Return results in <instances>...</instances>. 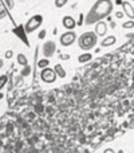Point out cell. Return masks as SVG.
Returning a JSON list of instances; mask_svg holds the SVG:
<instances>
[{"instance_id":"obj_1","label":"cell","mask_w":134,"mask_h":153,"mask_svg":"<svg viewBox=\"0 0 134 153\" xmlns=\"http://www.w3.org/2000/svg\"><path fill=\"white\" fill-rule=\"evenodd\" d=\"M114 4L111 0H97L87 12L86 18H84V23L86 26H91V24H97L98 22L103 20L105 18L111 15L113 12Z\"/></svg>"},{"instance_id":"obj_2","label":"cell","mask_w":134,"mask_h":153,"mask_svg":"<svg viewBox=\"0 0 134 153\" xmlns=\"http://www.w3.org/2000/svg\"><path fill=\"white\" fill-rule=\"evenodd\" d=\"M78 42V46L81 50L83 51H90L97 46L98 43V36L94 31H87V32H83L81 36L76 39Z\"/></svg>"},{"instance_id":"obj_3","label":"cell","mask_w":134,"mask_h":153,"mask_svg":"<svg viewBox=\"0 0 134 153\" xmlns=\"http://www.w3.org/2000/svg\"><path fill=\"white\" fill-rule=\"evenodd\" d=\"M42 23H43V16L34 15L32 18H30L28 20H27L26 26H24V31H26L27 34H31V32L36 31V30L42 26Z\"/></svg>"},{"instance_id":"obj_4","label":"cell","mask_w":134,"mask_h":153,"mask_svg":"<svg viewBox=\"0 0 134 153\" xmlns=\"http://www.w3.org/2000/svg\"><path fill=\"white\" fill-rule=\"evenodd\" d=\"M58 75H56L55 70L51 69V67H46V69H42L40 71V79L46 83H54L56 81Z\"/></svg>"},{"instance_id":"obj_5","label":"cell","mask_w":134,"mask_h":153,"mask_svg":"<svg viewBox=\"0 0 134 153\" xmlns=\"http://www.w3.org/2000/svg\"><path fill=\"white\" fill-rule=\"evenodd\" d=\"M76 39H78V38H76V34L74 31H66L64 34L61 35L59 42H61V45L63 46V47H68V46L74 45Z\"/></svg>"},{"instance_id":"obj_6","label":"cell","mask_w":134,"mask_h":153,"mask_svg":"<svg viewBox=\"0 0 134 153\" xmlns=\"http://www.w3.org/2000/svg\"><path fill=\"white\" fill-rule=\"evenodd\" d=\"M42 53L44 58H51L54 56V54L56 53V43L54 40H47V42L43 43V47H42Z\"/></svg>"},{"instance_id":"obj_7","label":"cell","mask_w":134,"mask_h":153,"mask_svg":"<svg viewBox=\"0 0 134 153\" xmlns=\"http://www.w3.org/2000/svg\"><path fill=\"white\" fill-rule=\"evenodd\" d=\"M62 24H63V27L66 30L73 31V30L75 28V26H76V22H75V19H74L73 16L66 15V16H63V19H62Z\"/></svg>"},{"instance_id":"obj_8","label":"cell","mask_w":134,"mask_h":153,"mask_svg":"<svg viewBox=\"0 0 134 153\" xmlns=\"http://www.w3.org/2000/svg\"><path fill=\"white\" fill-rule=\"evenodd\" d=\"M94 32L97 34V36H105L106 32H107V24L105 20H101L95 24V30Z\"/></svg>"},{"instance_id":"obj_9","label":"cell","mask_w":134,"mask_h":153,"mask_svg":"<svg viewBox=\"0 0 134 153\" xmlns=\"http://www.w3.org/2000/svg\"><path fill=\"white\" fill-rule=\"evenodd\" d=\"M122 11H124V13L130 20L134 19V7L130 1H124V4H122Z\"/></svg>"},{"instance_id":"obj_10","label":"cell","mask_w":134,"mask_h":153,"mask_svg":"<svg viewBox=\"0 0 134 153\" xmlns=\"http://www.w3.org/2000/svg\"><path fill=\"white\" fill-rule=\"evenodd\" d=\"M115 43H117V38L114 35H107V36H105L101 40V46L102 47H110V46L115 45Z\"/></svg>"},{"instance_id":"obj_11","label":"cell","mask_w":134,"mask_h":153,"mask_svg":"<svg viewBox=\"0 0 134 153\" xmlns=\"http://www.w3.org/2000/svg\"><path fill=\"white\" fill-rule=\"evenodd\" d=\"M93 59V54L91 53H83V54H81V55L78 56V62L79 63H86V62H90Z\"/></svg>"},{"instance_id":"obj_12","label":"cell","mask_w":134,"mask_h":153,"mask_svg":"<svg viewBox=\"0 0 134 153\" xmlns=\"http://www.w3.org/2000/svg\"><path fill=\"white\" fill-rule=\"evenodd\" d=\"M54 70H55V73H56V75L59 76V78H64V76H66V70L63 69V66H62V65H55V66H54Z\"/></svg>"},{"instance_id":"obj_13","label":"cell","mask_w":134,"mask_h":153,"mask_svg":"<svg viewBox=\"0 0 134 153\" xmlns=\"http://www.w3.org/2000/svg\"><path fill=\"white\" fill-rule=\"evenodd\" d=\"M16 59H18V63L20 65V66H27L28 65V59H27V56L24 55V54H18V56H16Z\"/></svg>"},{"instance_id":"obj_14","label":"cell","mask_w":134,"mask_h":153,"mask_svg":"<svg viewBox=\"0 0 134 153\" xmlns=\"http://www.w3.org/2000/svg\"><path fill=\"white\" fill-rule=\"evenodd\" d=\"M7 15H8V10H7V7L4 5L3 0H0V20H1V19H4Z\"/></svg>"},{"instance_id":"obj_15","label":"cell","mask_w":134,"mask_h":153,"mask_svg":"<svg viewBox=\"0 0 134 153\" xmlns=\"http://www.w3.org/2000/svg\"><path fill=\"white\" fill-rule=\"evenodd\" d=\"M122 27H124L125 30H132L134 28V20H126L122 23Z\"/></svg>"},{"instance_id":"obj_16","label":"cell","mask_w":134,"mask_h":153,"mask_svg":"<svg viewBox=\"0 0 134 153\" xmlns=\"http://www.w3.org/2000/svg\"><path fill=\"white\" fill-rule=\"evenodd\" d=\"M68 3V0H54V4H55L56 8H63Z\"/></svg>"},{"instance_id":"obj_17","label":"cell","mask_w":134,"mask_h":153,"mask_svg":"<svg viewBox=\"0 0 134 153\" xmlns=\"http://www.w3.org/2000/svg\"><path fill=\"white\" fill-rule=\"evenodd\" d=\"M48 65H50V61H48L47 58H44V59H40L38 66H39L40 69H46V67H48Z\"/></svg>"},{"instance_id":"obj_18","label":"cell","mask_w":134,"mask_h":153,"mask_svg":"<svg viewBox=\"0 0 134 153\" xmlns=\"http://www.w3.org/2000/svg\"><path fill=\"white\" fill-rule=\"evenodd\" d=\"M3 3H4V5L7 7V10H12V8L15 7V1H13V0H3Z\"/></svg>"},{"instance_id":"obj_19","label":"cell","mask_w":134,"mask_h":153,"mask_svg":"<svg viewBox=\"0 0 134 153\" xmlns=\"http://www.w3.org/2000/svg\"><path fill=\"white\" fill-rule=\"evenodd\" d=\"M7 81H8V76L7 75H0V90L7 85Z\"/></svg>"},{"instance_id":"obj_20","label":"cell","mask_w":134,"mask_h":153,"mask_svg":"<svg viewBox=\"0 0 134 153\" xmlns=\"http://www.w3.org/2000/svg\"><path fill=\"white\" fill-rule=\"evenodd\" d=\"M30 71H31V67H30L28 65H27V66H24V69L21 70V75H24V76L28 75V74H30Z\"/></svg>"},{"instance_id":"obj_21","label":"cell","mask_w":134,"mask_h":153,"mask_svg":"<svg viewBox=\"0 0 134 153\" xmlns=\"http://www.w3.org/2000/svg\"><path fill=\"white\" fill-rule=\"evenodd\" d=\"M46 35H47V32H46V30H42V31L39 32V35H38V38H39V39L42 40V39H44V38H46Z\"/></svg>"},{"instance_id":"obj_22","label":"cell","mask_w":134,"mask_h":153,"mask_svg":"<svg viewBox=\"0 0 134 153\" xmlns=\"http://www.w3.org/2000/svg\"><path fill=\"white\" fill-rule=\"evenodd\" d=\"M124 15H125L124 11H117V12H115V18L117 19H122V18H124Z\"/></svg>"},{"instance_id":"obj_23","label":"cell","mask_w":134,"mask_h":153,"mask_svg":"<svg viewBox=\"0 0 134 153\" xmlns=\"http://www.w3.org/2000/svg\"><path fill=\"white\" fill-rule=\"evenodd\" d=\"M12 55H13V53L11 50L5 51V58H7V59H11V58H12Z\"/></svg>"},{"instance_id":"obj_24","label":"cell","mask_w":134,"mask_h":153,"mask_svg":"<svg viewBox=\"0 0 134 153\" xmlns=\"http://www.w3.org/2000/svg\"><path fill=\"white\" fill-rule=\"evenodd\" d=\"M83 23H84V19H83V15L81 13V15H79V22L76 24H78V26H81V24H83Z\"/></svg>"},{"instance_id":"obj_25","label":"cell","mask_w":134,"mask_h":153,"mask_svg":"<svg viewBox=\"0 0 134 153\" xmlns=\"http://www.w3.org/2000/svg\"><path fill=\"white\" fill-rule=\"evenodd\" d=\"M61 58L62 59H66V61H67V59H70V55H68V54H64V55H61Z\"/></svg>"},{"instance_id":"obj_26","label":"cell","mask_w":134,"mask_h":153,"mask_svg":"<svg viewBox=\"0 0 134 153\" xmlns=\"http://www.w3.org/2000/svg\"><path fill=\"white\" fill-rule=\"evenodd\" d=\"M115 4L117 5H122L124 4V0H115Z\"/></svg>"},{"instance_id":"obj_27","label":"cell","mask_w":134,"mask_h":153,"mask_svg":"<svg viewBox=\"0 0 134 153\" xmlns=\"http://www.w3.org/2000/svg\"><path fill=\"white\" fill-rule=\"evenodd\" d=\"M4 67V62H3V59H0V70Z\"/></svg>"},{"instance_id":"obj_28","label":"cell","mask_w":134,"mask_h":153,"mask_svg":"<svg viewBox=\"0 0 134 153\" xmlns=\"http://www.w3.org/2000/svg\"><path fill=\"white\" fill-rule=\"evenodd\" d=\"M105 153H115V152H114L113 149H106V151H105Z\"/></svg>"},{"instance_id":"obj_29","label":"cell","mask_w":134,"mask_h":153,"mask_svg":"<svg viewBox=\"0 0 134 153\" xmlns=\"http://www.w3.org/2000/svg\"><path fill=\"white\" fill-rule=\"evenodd\" d=\"M118 153H124V152H122V151H118Z\"/></svg>"},{"instance_id":"obj_30","label":"cell","mask_w":134,"mask_h":153,"mask_svg":"<svg viewBox=\"0 0 134 153\" xmlns=\"http://www.w3.org/2000/svg\"><path fill=\"white\" fill-rule=\"evenodd\" d=\"M132 1H134V0H132Z\"/></svg>"}]
</instances>
